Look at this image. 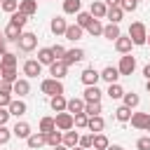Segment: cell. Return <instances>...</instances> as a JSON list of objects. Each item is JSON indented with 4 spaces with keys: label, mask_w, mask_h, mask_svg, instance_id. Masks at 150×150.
Here are the masks:
<instances>
[{
    "label": "cell",
    "mask_w": 150,
    "mask_h": 150,
    "mask_svg": "<svg viewBox=\"0 0 150 150\" xmlns=\"http://www.w3.org/2000/svg\"><path fill=\"white\" fill-rule=\"evenodd\" d=\"M129 117H131V108L120 105V108L115 110V120H117V122H129Z\"/></svg>",
    "instance_id": "cell-37"
},
{
    "label": "cell",
    "mask_w": 150,
    "mask_h": 150,
    "mask_svg": "<svg viewBox=\"0 0 150 150\" xmlns=\"http://www.w3.org/2000/svg\"><path fill=\"white\" fill-rule=\"evenodd\" d=\"M26 143H28L30 150H40L42 145H47V136H45L42 131H35V134H30V136L26 138Z\"/></svg>",
    "instance_id": "cell-9"
},
{
    "label": "cell",
    "mask_w": 150,
    "mask_h": 150,
    "mask_svg": "<svg viewBox=\"0 0 150 150\" xmlns=\"http://www.w3.org/2000/svg\"><path fill=\"white\" fill-rule=\"evenodd\" d=\"M120 7H122V12H136L138 0H120Z\"/></svg>",
    "instance_id": "cell-45"
},
{
    "label": "cell",
    "mask_w": 150,
    "mask_h": 150,
    "mask_svg": "<svg viewBox=\"0 0 150 150\" xmlns=\"http://www.w3.org/2000/svg\"><path fill=\"white\" fill-rule=\"evenodd\" d=\"M66 73H68V66H66V61H63V59H56L54 63H49V75H52V77L63 80V77H66Z\"/></svg>",
    "instance_id": "cell-6"
},
{
    "label": "cell",
    "mask_w": 150,
    "mask_h": 150,
    "mask_svg": "<svg viewBox=\"0 0 150 150\" xmlns=\"http://www.w3.org/2000/svg\"><path fill=\"white\" fill-rule=\"evenodd\" d=\"M129 38L134 45H145V38H148V30H145V23L143 21H134L129 26Z\"/></svg>",
    "instance_id": "cell-1"
},
{
    "label": "cell",
    "mask_w": 150,
    "mask_h": 150,
    "mask_svg": "<svg viewBox=\"0 0 150 150\" xmlns=\"http://www.w3.org/2000/svg\"><path fill=\"white\" fill-rule=\"evenodd\" d=\"M54 150H70V148H66L63 143H59V145H54Z\"/></svg>",
    "instance_id": "cell-56"
},
{
    "label": "cell",
    "mask_w": 150,
    "mask_h": 150,
    "mask_svg": "<svg viewBox=\"0 0 150 150\" xmlns=\"http://www.w3.org/2000/svg\"><path fill=\"white\" fill-rule=\"evenodd\" d=\"M145 131H150V122H148V127H145Z\"/></svg>",
    "instance_id": "cell-61"
},
{
    "label": "cell",
    "mask_w": 150,
    "mask_h": 150,
    "mask_svg": "<svg viewBox=\"0 0 150 150\" xmlns=\"http://www.w3.org/2000/svg\"><path fill=\"white\" fill-rule=\"evenodd\" d=\"M63 12L66 14H77V12H82V2L80 0H63Z\"/></svg>",
    "instance_id": "cell-32"
},
{
    "label": "cell",
    "mask_w": 150,
    "mask_h": 150,
    "mask_svg": "<svg viewBox=\"0 0 150 150\" xmlns=\"http://www.w3.org/2000/svg\"><path fill=\"white\" fill-rule=\"evenodd\" d=\"M19 12H23L26 16H33L38 12V0H19Z\"/></svg>",
    "instance_id": "cell-22"
},
{
    "label": "cell",
    "mask_w": 150,
    "mask_h": 150,
    "mask_svg": "<svg viewBox=\"0 0 150 150\" xmlns=\"http://www.w3.org/2000/svg\"><path fill=\"white\" fill-rule=\"evenodd\" d=\"M49 28H52V33H54V35H63V33H66V28H68V23H66V19H63V16H54V19H52V23H49Z\"/></svg>",
    "instance_id": "cell-16"
},
{
    "label": "cell",
    "mask_w": 150,
    "mask_h": 150,
    "mask_svg": "<svg viewBox=\"0 0 150 150\" xmlns=\"http://www.w3.org/2000/svg\"><path fill=\"white\" fill-rule=\"evenodd\" d=\"M145 87H148V91H150V80H148V84H145Z\"/></svg>",
    "instance_id": "cell-60"
},
{
    "label": "cell",
    "mask_w": 150,
    "mask_h": 150,
    "mask_svg": "<svg viewBox=\"0 0 150 150\" xmlns=\"http://www.w3.org/2000/svg\"><path fill=\"white\" fill-rule=\"evenodd\" d=\"M9 103H12V96H9V94H2V91H0V108H7Z\"/></svg>",
    "instance_id": "cell-50"
},
{
    "label": "cell",
    "mask_w": 150,
    "mask_h": 150,
    "mask_svg": "<svg viewBox=\"0 0 150 150\" xmlns=\"http://www.w3.org/2000/svg\"><path fill=\"white\" fill-rule=\"evenodd\" d=\"M82 33H84V28H80V26L75 23V26H68L63 35H66V40H70V42H75V40H80V38H82Z\"/></svg>",
    "instance_id": "cell-30"
},
{
    "label": "cell",
    "mask_w": 150,
    "mask_h": 150,
    "mask_svg": "<svg viewBox=\"0 0 150 150\" xmlns=\"http://www.w3.org/2000/svg\"><path fill=\"white\" fill-rule=\"evenodd\" d=\"M42 73V63L38 61V59H28L26 63H23V75L26 77H38Z\"/></svg>",
    "instance_id": "cell-7"
},
{
    "label": "cell",
    "mask_w": 150,
    "mask_h": 150,
    "mask_svg": "<svg viewBox=\"0 0 150 150\" xmlns=\"http://www.w3.org/2000/svg\"><path fill=\"white\" fill-rule=\"evenodd\" d=\"M0 91L2 94H12V82H2L0 80Z\"/></svg>",
    "instance_id": "cell-51"
},
{
    "label": "cell",
    "mask_w": 150,
    "mask_h": 150,
    "mask_svg": "<svg viewBox=\"0 0 150 150\" xmlns=\"http://www.w3.org/2000/svg\"><path fill=\"white\" fill-rule=\"evenodd\" d=\"M122 101H124L122 105H127V108H136V105L141 103V96H138V94H134V91H129V94L124 91V96H122Z\"/></svg>",
    "instance_id": "cell-33"
},
{
    "label": "cell",
    "mask_w": 150,
    "mask_h": 150,
    "mask_svg": "<svg viewBox=\"0 0 150 150\" xmlns=\"http://www.w3.org/2000/svg\"><path fill=\"white\" fill-rule=\"evenodd\" d=\"M143 75H145V77H148V80H150V63H148V66H145V68H143Z\"/></svg>",
    "instance_id": "cell-54"
},
{
    "label": "cell",
    "mask_w": 150,
    "mask_h": 150,
    "mask_svg": "<svg viewBox=\"0 0 150 150\" xmlns=\"http://www.w3.org/2000/svg\"><path fill=\"white\" fill-rule=\"evenodd\" d=\"M9 21H12V23H16L19 28H23V26L28 23V16H26L23 12H19V9H16V12H12V19H9Z\"/></svg>",
    "instance_id": "cell-41"
},
{
    "label": "cell",
    "mask_w": 150,
    "mask_h": 150,
    "mask_svg": "<svg viewBox=\"0 0 150 150\" xmlns=\"http://www.w3.org/2000/svg\"><path fill=\"white\" fill-rule=\"evenodd\" d=\"M105 94L115 101V98H122V96H124V89H122L117 82H112V84H108V91H105Z\"/></svg>",
    "instance_id": "cell-36"
},
{
    "label": "cell",
    "mask_w": 150,
    "mask_h": 150,
    "mask_svg": "<svg viewBox=\"0 0 150 150\" xmlns=\"http://www.w3.org/2000/svg\"><path fill=\"white\" fill-rule=\"evenodd\" d=\"M131 47H134L131 38H124V35H120V38L115 40V49H117L120 54H129V52H131Z\"/></svg>",
    "instance_id": "cell-18"
},
{
    "label": "cell",
    "mask_w": 150,
    "mask_h": 150,
    "mask_svg": "<svg viewBox=\"0 0 150 150\" xmlns=\"http://www.w3.org/2000/svg\"><path fill=\"white\" fill-rule=\"evenodd\" d=\"M122 16H124V12H122L120 5H112V7H108V12H105V19H110V23H120Z\"/></svg>",
    "instance_id": "cell-23"
},
{
    "label": "cell",
    "mask_w": 150,
    "mask_h": 150,
    "mask_svg": "<svg viewBox=\"0 0 150 150\" xmlns=\"http://www.w3.org/2000/svg\"><path fill=\"white\" fill-rule=\"evenodd\" d=\"M5 52H7V49H5V38H2V35H0V56H2V54H5Z\"/></svg>",
    "instance_id": "cell-53"
},
{
    "label": "cell",
    "mask_w": 150,
    "mask_h": 150,
    "mask_svg": "<svg viewBox=\"0 0 150 150\" xmlns=\"http://www.w3.org/2000/svg\"><path fill=\"white\" fill-rule=\"evenodd\" d=\"M101 80H105L108 84H112V82L120 80V70H117L115 66H105V68L101 70Z\"/></svg>",
    "instance_id": "cell-14"
},
{
    "label": "cell",
    "mask_w": 150,
    "mask_h": 150,
    "mask_svg": "<svg viewBox=\"0 0 150 150\" xmlns=\"http://www.w3.org/2000/svg\"><path fill=\"white\" fill-rule=\"evenodd\" d=\"M70 150H84V148H82V145H73Z\"/></svg>",
    "instance_id": "cell-58"
},
{
    "label": "cell",
    "mask_w": 150,
    "mask_h": 150,
    "mask_svg": "<svg viewBox=\"0 0 150 150\" xmlns=\"http://www.w3.org/2000/svg\"><path fill=\"white\" fill-rule=\"evenodd\" d=\"M103 127H105V120H103L101 115H94V117H89V122H87V129H89L91 134L103 131Z\"/></svg>",
    "instance_id": "cell-20"
},
{
    "label": "cell",
    "mask_w": 150,
    "mask_h": 150,
    "mask_svg": "<svg viewBox=\"0 0 150 150\" xmlns=\"http://www.w3.org/2000/svg\"><path fill=\"white\" fill-rule=\"evenodd\" d=\"M84 30H87L89 35H103V23H101L98 19H91V23H89Z\"/></svg>",
    "instance_id": "cell-35"
},
{
    "label": "cell",
    "mask_w": 150,
    "mask_h": 150,
    "mask_svg": "<svg viewBox=\"0 0 150 150\" xmlns=\"http://www.w3.org/2000/svg\"><path fill=\"white\" fill-rule=\"evenodd\" d=\"M47 136V145H59L61 143V138H63V131H59V129H54V131H49V134H45Z\"/></svg>",
    "instance_id": "cell-40"
},
{
    "label": "cell",
    "mask_w": 150,
    "mask_h": 150,
    "mask_svg": "<svg viewBox=\"0 0 150 150\" xmlns=\"http://www.w3.org/2000/svg\"><path fill=\"white\" fill-rule=\"evenodd\" d=\"M21 33H23V28H19L16 23H7V28H5V40H12V42H16L19 38H21Z\"/></svg>",
    "instance_id": "cell-17"
},
{
    "label": "cell",
    "mask_w": 150,
    "mask_h": 150,
    "mask_svg": "<svg viewBox=\"0 0 150 150\" xmlns=\"http://www.w3.org/2000/svg\"><path fill=\"white\" fill-rule=\"evenodd\" d=\"M87 122H89V115L87 112H75L73 115V124L77 129H87Z\"/></svg>",
    "instance_id": "cell-38"
},
{
    "label": "cell",
    "mask_w": 150,
    "mask_h": 150,
    "mask_svg": "<svg viewBox=\"0 0 150 150\" xmlns=\"http://www.w3.org/2000/svg\"><path fill=\"white\" fill-rule=\"evenodd\" d=\"M12 134H14L16 138H28L33 131H30V124H28V122H16L14 129H12Z\"/></svg>",
    "instance_id": "cell-21"
},
{
    "label": "cell",
    "mask_w": 150,
    "mask_h": 150,
    "mask_svg": "<svg viewBox=\"0 0 150 150\" xmlns=\"http://www.w3.org/2000/svg\"><path fill=\"white\" fill-rule=\"evenodd\" d=\"M129 122H131V127H134V129H145V127H148V122H150V115H148V112H131Z\"/></svg>",
    "instance_id": "cell-12"
},
{
    "label": "cell",
    "mask_w": 150,
    "mask_h": 150,
    "mask_svg": "<svg viewBox=\"0 0 150 150\" xmlns=\"http://www.w3.org/2000/svg\"><path fill=\"white\" fill-rule=\"evenodd\" d=\"M0 7H2L7 14H12V12H16V9H19V0H2V2H0Z\"/></svg>",
    "instance_id": "cell-44"
},
{
    "label": "cell",
    "mask_w": 150,
    "mask_h": 150,
    "mask_svg": "<svg viewBox=\"0 0 150 150\" xmlns=\"http://www.w3.org/2000/svg\"><path fill=\"white\" fill-rule=\"evenodd\" d=\"M136 148H138V150H150V136H141V138L136 141Z\"/></svg>",
    "instance_id": "cell-48"
},
{
    "label": "cell",
    "mask_w": 150,
    "mask_h": 150,
    "mask_svg": "<svg viewBox=\"0 0 150 150\" xmlns=\"http://www.w3.org/2000/svg\"><path fill=\"white\" fill-rule=\"evenodd\" d=\"M7 120H9V110L0 108V124H7Z\"/></svg>",
    "instance_id": "cell-52"
},
{
    "label": "cell",
    "mask_w": 150,
    "mask_h": 150,
    "mask_svg": "<svg viewBox=\"0 0 150 150\" xmlns=\"http://www.w3.org/2000/svg\"><path fill=\"white\" fill-rule=\"evenodd\" d=\"M145 45H150V33H148V38H145Z\"/></svg>",
    "instance_id": "cell-59"
},
{
    "label": "cell",
    "mask_w": 150,
    "mask_h": 150,
    "mask_svg": "<svg viewBox=\"0 0 150 150\" xmlns=\"http://www.w3.org/2000/svg\"><path fill=\"white\" fill-rule=\"evenodd\" d=\"M38 61H40L42 66H49V63H54L56 59H54V52H52V47H42V49L38 52Z\"/></svg>",
    "instance_id": "cell-25"
},
{
    "label": "cell",
    "mask_w": 150,
    "mask_h": 150,
    "mask_svg": "<svg viewBox=\"0 0 150 150\" xmlns=\"http://www.w3.org/2000/svg\"><path fill=\"white\" fill-rule=\"evenodd\" d=\"M105 12H108V5L103 0H91V7H89V14L94 19H105Z\"/></svg>",
    "instance_id": "cell-10"
},
{
    "label": "cell",
    "mask_w": 150,
    "mask_h": 150,
    "mask_svg": "<svg viewBox=\"0 0 150 150\" xmlns=\"http://www.w3.org/2000/svg\"><path fill=\"white\" fill-rule=\"evenodd\" d=\"M0 2H2V0H0Z\"/></svg>",
    "instance_id": "cell-63"
},
{
    "label": "cell",
    "mask_w": 150,
    "mask_h": 150,
    "mask_svg": "<svg viewBox=\"0 0 150 150\" xmlns=\"http://www.w3.org/2000/svg\"><path fill=\"white\" fill-rule=\"evenodd\" d=\"M54 129H56L54 117H42V120H40V131H42V134H49V131H54Z\"/></svg>",
    "instance_id": "cell-39"
},
{
    "label": "cell",
    "mask_w": 150,
    "mask_h": 150,
    "mask_svg": "<svg viewBox=\"0 0 150 150\" xmlns=\"http://www.w3.org/2000/svg\"><path fill=\"white\" fill-rule=\"evenodd\" d=\"M40 89H42V94H47V96L63 94V84H61V80H56V77H47V80H42Z\"/></svg>",
    "instance_id": "cell-2"
},
{
    "label": "cell",
    "mask_w": 150,
    "mask_h": 150,
    "mask_svg": "<svg viewBox=\"0 0 150 150\" xmlns=\"http://www.w3.org/2000/svg\"><path fill=\"white\" fill-rule=\"evenodd\" d=\"M91 19H94V16H91L89 12H77V26H80V28H87V26L91 23Z\"/></svg>",
    "instance_id": "cell-43"
},
{
    "label": "cell",
    "mask_w": 150,
    "mask_h": 150,
    "mask_svg": "<svg viewBox=\"0 0 150 150\" xmlns=\"http://www.w3.org/2000/svg\"><path fill=\"white\" fill-rule=\"evenodd\" d=\"M7 110H9V115H14V117H21V115H26V103L21 101V98H12V103L7 105Z\"/></svg>",
    "instance_id": "cell-13"
},
{
    "label": "cell",
    "mask_w": 150,
    "mask_h": 150,
    "mask_svg": "<svg viewBox=\"0 0 150 150\" xmlns=\"http://www.w3.org/2000/svg\"><path fill=\"white\" fill-rule=\"evenodd\" d=\"M117 70H120V75H131V73L136 70V56H131V54H124V56L120 59V66H117Z\"/></svg>",
    "instance_id": "cell-5"
},
{
    "label": "cell",
    "mask_w": 150,
    "mask_h": 150,
    "mask_svg": "<svg viewBox=\"0 0 150 150\" xmlns=\"http://www.w3.org/2000/svg\"><path fill=\"white\" fill-rule=\"evenodd\" d=\"M52 52H54V59H63V54H66V47H61V45H54V47H52Z\"/></svg>",
    "instance_id": "cell-49"
},
{
    "label": "cell",
    "mask_w": 150,
    "mask_h": 150,
    "mask_svg": "<svg viewBox=\"0 0 150 150\" xmlns=\"http://www.w3.org/2000/svg\"><path fill=\"white\" fill-rule=\"evenodd\" d=\"M0 68H16V54L5 52V54L0 56Z\"/></svg>",
    "instance_id": "cell-31"
},
{
    "label": "cell",
    "mask_w": 150,
    "mask_h": 150,
    "mask_svg": "<svg viewBox=\"0 0 150 150\" xmlns=\"http://www.w3.org/2000/svg\"><path fill=\"white\" fill-rule=\"evenodd\" d=\"M84 112H87L89 117H94V115H101V101H91V103H84Z\"/></svg>",
    "instance_id": "cell-42"
},
{
    "label": "cell",
    "mask_w": 150,
    "mask_h": 150,
    "mask_svg": "<svg viewBox=\"0 0 150 150\" xmlns=\"http://www.w3.org/2000/svg\"><path fill=\"white\" fill-rule=\"evenodd\" d=\"M138 2H141V0H138Z\"/></svg>",
    "instance_id": "cell-62"
},
{
    "label": "cell",
    "mask_w": 150,
    "mask_h": 150,
    "mask_svg": "<svg viewBox=\"0 0 150 150\" xmlns=\"http://www.w3.org/2000/svg\"><path fill=\"white\" fill-rule=\"evenodd\" d=\"M54 122H56V129H59V131H68V129H73V127H75V124H73V115H70L68 110L56 112Z\"/></svg>",
    "instance_id": "cell-4"
},
{
    "label": "cell",
    "mask_w": 150,
    "mask_h": 150,
    "mask_svg": "<svg viewBox=\"0 0 150 150\" xmlns=\"http://www.w3.org/2000/svg\"><path fill=\"white\" fill-rule=\"evenodd\" d=\"M66 103H68V98H66L63 94L49 96V105H52V110H54V112H61V110H66Z\"/></svg>",
    "instance_id": "cell-19"
},
{
    "label": "cell",
    "mask_w": 150,
    "mask_h": 150,
    "mask_svg": "<svg viewBox=\"0 0 150 150\" xmlns=\"http://www.w3.org/2000/svg\"><path fill=\"white\" fill-rule=\"evenodd\" d=\"M9 138H12V129H7L5 124H0V145H5Z\"/></svg>",
    "instance_id": "cell-46"
},
{
    "label": "cell",
    "mask_w": 150,
    "mask_h": 150,
    "mask_svg": "<svg viewBox=\"0 0 150 150\" xmlns=\"http://www.w3.org/2000/svg\"><path fill=\"white\" fill-rule=\"evenodd\" d=\"M91 141H94V136H91V134H87V136H80L77 145H82L84 150H89V148H91Z\"/></svg>",
    "instance_id": "cell-47"
},
{
    "label": "cell",
    "mask_w": 150,
    "mask_h": 150,
    "mask_svg": "<svg viewBox=\"0 0 150 150\" xmlns=\"http://www.w3.org/2000/svg\"><path fill=\"white\" fill-rule=\"evenodd\" d=\"M84 59V49H66V54H63V61H66V66H73V63H80Z\"/></svg>",
    "instance_id": "cell-11"
},
{
    "label": "cell",
    "mask_w": 150,
    "mask_h": 150,
    "mask_svg": "<svg viewBox=\"0 0 150 150\" xmlns=\"http://www.w3.org/2000/svg\"><path fill=\"white\" fill-rule=\"evenodd\" d=\"M105 150H124V148H122V145H108Z\"/></svg>",
    "instance_id": "cell-57"
},
{
    "label": "cell",
    "mask_w": 150,
    "mask_h": 150,
    "mask_svg": "<svg viewBox=\"0 0 150 150\" xmlns=\"http://www.w3.org/2000/svg\"><path fill=\"white\" fill-rule=\"evenodd\" d=\"M80 80H82L84 87H89V84H96V82L101 80V73H98L96 68H84L82 75H80Z\"/></svg>",
    "instance_id": "cell-8"
},
{
    "label": "cell",
    "mask_w": 150,
    "mask_h": 150,
    "mask_svg": "<svg viewBox=\"0 0 150 150\" xmlns=\"http://www.w3.org/2000/svg\"><path fill=\"white\" fill-rule=\"evenodd\" d=\"M101 89L96 87V84H89L87 89H84V94H82V98H84V103H91V101H101Z\"/></svg>",
    "instance_id": "cell-15"
},
{
    "label": "cell",
    "mask_w": 150,
    "mask_h": 150,
    "mask_svg": "<svg viewBox=\"0 0 150 150\" xmlns=\"http://www.w3.org/2000/svg\"><path fill=\"white\" fill-rule=\"evenodd\" d=\"M0 80L2 82H16V68H0Z\"/></svg>",
    "instance_id": "cell-34"
},
{
    "label": "cell",
    "mask_w": 150,
    "mask_h": 150,
    "mask_svg": "<svg viewBox=\"0 0 150 150\" xmlns=\"http://www.w3.org/2000/svg\"><path fill=\"white\" fill-rule=\"evenodd\" d=\"M16 42H19V49L21 52H33L38 47V35L35 33H21V38Z\"/></svg>",
    "instance_id": "cell-3"
},
{
    "label": "cell",
    "mask_w": 150,
    "mask_h": 150,
    "mask_svg": "<svg viewBox=\"0 0 150 150\" xmlns=\"http://www.w3.org/2000/svg\"><path fill=\"white\" fill-rule=\"evenodd\" d=\"M66 110H68L70 115H75V112H84V98H68Z\"/></svg>",
    "instance_id": "cell-27"
},
{
    "label": "cell",
    "mask_w": 150,
    "mask_h": 150,
    "mask_svg": "<svg viewBox=\"0 0 150 150\" xmlns=\"http://www.w3.org/2000/svg\"><path fill=\"white\" fill-rule=\"evenodd\" d=\"M28 91H30L28 80H16V82H12V94H19V98H21V96H26Z\"/></svg>",
    "instance_id": "cell-26"
},
{
    "label": "cell",
    "mask_w": 150,
    "mask_h": 150,
    "mask_svg": "<svg viewBox=\"0 0 150 150\" xmlns=\"http://www.w3.org/2000/svg\"><path fill=\"white\" fill-rule=\"evenodd\" d=\"M77 141H80V134H77V131H73V129L63 131V138H61V143H63L66 148H73V145H77Z\"/></svg>",
    "instance_id": "cell-29"
},
{
    "label": "cell",
    "mask_w": 150,
    "mask_h": 150,
    "mask_svg": "<svg viewBox=\"0 0 150 150\" xmlns=\"http://www.w3.org/2000/svg\"><path fill=\"white\" fill-rule=\"evenodd\" d=\"M103 2H105L108 7H112V5H120V0H103Z\"/></svg>",
    "instance_id": "cell-55"
},
{
    "label": "cell",
    "mask_w": 150,
    "mask_h": 150,
    "mask_svg": "<svg viewBox=\"0 0 150 150\" xmlns=\"http://www.w3.org/2000/svg\"><path fill=\"white\" fill-rule=\"evenodd\" d=\"M120 35H122V33H120V26H117V23H108V26H103V38H105V40L115 42Z\"/></svg>",
    "instance_id": "cell-24"
},
{
    "label": "cell",
    "mask_w": 150,
    "mask_h": 150,
    "mask_svg": "<svg viewBox=\"0 0 150 150\" xmlns=\"http://www.w3.org/2000/svg\"><path fill=\"white\" fill-rule=\"evenodd\" d=\"M91 136H94V141H91V148H94V150H105V148L110 145V141H108L105 134L98 131V134H91Z\"/></svg>",
    "instance_id": "cell-28"
}]
</instances>
